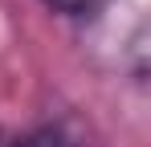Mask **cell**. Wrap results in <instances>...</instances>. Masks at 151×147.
<instances>
[{
	"label": "cell",
	"instance_id": "obj_2",
	"mask_svg": "<svg viewBox=\"0 0 151 147\" xmlns=\"http://www.w3.org/2000/svg\"><path fill=\"white\" fill-rule=\"evenodd\" d=\"M49 8H57V12H65V17H94L106 0H45Z\"/></svg>",
	"mask_w": 151,
	"mask_h": 147
},
{
	"label": "cell",
	"instance_id": "obj_1",
	"mask_svg": "<svg viewBox=\"0 0 151 147\" xmlns=\"http://www.w3.org/2000/svg\"><path fill=\"white\" fill-rule=\"evenodd\" d=\"M8 147H78V143L65 135V127L45 122V127H33V131H25V135H17Z\"/></svg>",
	"mask_w": 151,
	"mask_h": 147
}]
</instances>
